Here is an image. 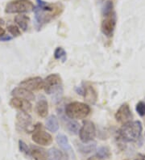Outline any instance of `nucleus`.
Segmentation results:
<instances>
[{
  "instance_id": "1",
  "label": "nucleus",
  "mask_w": 145,
  "mask_h": 160,
  "mask_svg": "<svg viewBox=\"0 0 145 160\" xmlns=\"http://www.w3.org/2000/svg\"><path fill=\"white\" fill-rule=\"evenodd\" d=\"M36 7L34 8V14L36 24L39 28L48 23L52 19L60 15L63 11V7L59 3H49L44 0H36Z\"/></svg>"
},
{
  "instance_id": "2",
  "label": "nucleus",
  "mask_w": 145,
  "mask_h": 160,
  "mask_svg": "<svg viewBox=\"0 0 145 160\" xmlns=\"http://www.w3.org/2000/svg\"><path fill=\"white\" fill-rule=\"evenodd\" d=\"M103 20L101 24L102 32L106 37H111L114 33L116 26V13L114 10V4L112 1L108 0L103 5Z\"/></svg>"
},
{
  "instance_id": "3",
  "label": "nucleus",
  "mask_w": 145,
  "mask_h": 160,
  "mask_svg": "<svg viewBox=\"0 0 145 160\" xmlns=\"http://www.w3.org/2000/svg\"><path fill=\"white\" fill-rule=\"evenodd\" d=\"M143 126L139 121H129L123 125L118 130V138L126 142H134L139 139L141 136Z\"/></svg>"
},
{
  "instance_id": "4",
  "label": "nucleus",
  "mask_w": 145,
  "mask_h": 160,
  "mask_svg": "<svg viewBox=\"0 0 145 160\" xmlns=\"http://www.w3.org/2000/svg\"><path fill=\"white\" fill-rule=\"evenodd\" d=\"M44 89L45 92L48 95H52V99L56 100L57 101L60 100L62 94H63V88H62V79L60 74H52L48 75L44 80Z\"/></svg>"
},
{
  "instance_id": "5",
  "label": "nucleus",
  "mask_w": 145,
  "mask_h": 160,
  "mask_svg": "<svg viewBox=\"0 0 145 160\" xmlns=\"http://www.w3.org/2000/svg\"><path fill=\"white\" fill-rule=\"evenodd\" d=\"M90 107L88 104L78 101L70 103L65 109V115L71 120L85 119L90 113Z\"/></svg>"
},
{
  "instance_id": "6",
  "label": "nucleus",
  "mask_w": 145,
  "mask_h": 160,
  "mask_svg": "<svg viewBox=\"0 0 145 160\" xmlns=\"http://www.w3.org/2000/svg\"><path fill=\"white\" fill-rule=\"evenodd\" d=\"M34 4L30 0H12L5 8V12L8 14L27 13L34 10Z\"/></svg>"
},
{
  "instance_id": "7",
  "label": "nucleus",
  "mask_w": 145,
  "mask_h": 160,
  "mask_svg": "<svg viewBox=\"0 0 145 160\" xmlns=\"http://www.w3.org/2000/svg\"><path fill=\"white\" fill-rule=\"evenodd\" d=\"M32 141L41 146H50L52 142V137L50 133L42 129V124L38 123L34 125Z\"/></svg>"
},
{
  "instance_id": "8",
  "label": "nucleus",
  "mask_w": 145,
  "mask_h": 160,
  "mask_svg": "<svg viewBox=\"0 0 145 160\" xmlns=\"http://www.w3.org/2000/svg\"><path fill=\"white\" fill-rule=\"evenodd\" d=\"M16 125L18 130L25 131L27 133L33 132L34 126H32V118L27 112H19L16 114Z\"/></svg>"
},
{
  "instance_id": "9",
  "label": "nucleus",
  "mask_w": 145,
  "mask_h": 160,
  "mask_svg": "<svg viewBox=\"0 0 145 160\" xmlns=\"http://www.w3.org/2000/svg\"><path fill=\"white\" fill-rule=\"evenodd\" d=\"M96 136V128L90 121H85L79 130L80 140L83 143L90 142Z\"/></svg>"
},
{
  "instance_id": "10",
  "label": "nucleus",
  "mask_w": 145,
  "mask_h": 160,
  "mask_svg": "<svg viewBox=\"0 0 145 160\" xmlns=\"http://www.w3.org/2000/svg\"><path fill=\"white\" fill-rule=\"evenodd\" d=\"M114 117L118 123H121L123 125L132 121L133 115L128 103H123L122 105L120 106L119 108L116 112Z\"/></svg>"
},
{
  "instance_id": "11",
  "label": "nucleus",
  "mask_w": 145,
  "mask_h": 160,
  "mask_svg": "<svg viewBox=\"0 0 145 160\" xmlns=\"http://www.w3.org/2000/svg\"><path fill=\"white\" fill-rule=\"evenodd\" d=\"M19 87L25 88L30 92L39 91L44 88V80L41 77H32L22 81Z\"/></svg>"
},
{
  "instance_id": "12",
  "label": "nucleus",
  "mask_w": 145,
  "mask_h": 160,
  "mask_svg": "<svg viewBox=\"0 0 145 160\" xmlns=\"http://www.w3.org/2000/svg\"><path fill=\"white\" fill-rule=\"evenodd\" d=\"M10 105L12 108H15L16 109L20 110L21 112H30L32 109V105L30 103V101L23 99H19V98H12L11 101H10Z\"/></svg>"
},
{
  "instance_id": "13",
  "label": "nucleus",
  "mask_w": 145,
  "mask_h": 160,
  "mask_svg": "<svg viewBox=\"0 0 145 160\" xmlns=\"http://www.w3.org/2000/svg\"><path fill=\"white\" fill-rule=\"evenodd\" d=\"M12 96L13 97L19 98V99H23V100H28V101L35 100V96L32 92L27 90L25 88H21V87L14 88L12 92Z\"/></svg>"
},
{
  "instance_id": "14",
  "label": "nucleus",
  "mask_w": 145,
  "mask_h": 160,
  "mask_svg": "<svg viewBox=\"0 0 145 160\" xmlns=\"http://www.w3.org/2000/svg\"><path fill=\"white\" fill-rule=\"evenodd\" d=\"M31 155L35 160H47L48 159V153L45 149L36 146H31L30 147Z\"/></svg>"
},
{
  "instance_id": "15",
  "label": "nucleus",
  "mask_w": 145,
  "mask_h": 160,
  "mask_svg": "<svg viewBox=\"0 0 145 160\" xmlns=\"http://www.w3.org/2000/svg\"><path fill=\"white\" fill-rule=\"evenodd\" d=\"M36 112L37 115L41 117H46L48 113V104L45 100H41L37 102L36 105Z\"/></svg>"
},
{
  "instance_id": "16",
  "label": "nucleus",
  "mask_w": 145,
  "mask_h": 160,
  "mask_svg": "<svg viewBox=\"0 0 145 160\" xmlns=\"http://www.w3.org/2000/svg\"><path fill=\"white\" fill-rule=\"evenodd\" d=\"M56 142L59 145V147L62 149L63 150L66 151V152H70L71 151L72 148L71 146H70V143L69 142V139L66 137L65 134H62V133H60L58 134L56 138Z\"/></svg>"
},
{
  "instance_id": "17",
  "label": "nucleus",
  "mask_w": 145,
  "mask_h": 160,
  "mask_svg": "<svg viewBox=\"0 0 145 160\" xmlns=\"http://www.w3.org/2000/svg\"><path fill=\"white\" fill-rule=\"evenodd\" d=\"M46 128L52 133H56L59 129V122L57 117L54 115H51L48 117L46 121Z\"/></svg>"
},
{
  "instance_id": "18",
  "label": "nucleus",
  "mask_w": 145,
  "mask_h": 160,
  "mask_svg": "<svg viewBox=\"0 0 145 160\" xmlns=\"http://www.w3.org/2000/svg\"><path fill=\"white\" fill-rule=\"evenodd\" d=\"M30 21L28 16H25V15H18L15 17V22L17 23V25L19 28H20L23 31H27V28H28V23Z\"/></svg>"
},
{
  "instance_id": "19",
  "label": "nucleus",
  "mask_w": 145,
  "mask_h": 160,
  "mask_svg": "<svg viewBox=\"0 0 145 160\" xmlns=\"http://www.w3.org/2000/svg\"><path fill=\"white\" fill-rule=\"evenodd\" d=\"M83 96L86 101L90 103H94L97 100V93L91 86H88L86 88L85 87V93Z\"/></svg>"
},
{
  "instance_id": "20",
  "label": "nucleus",
  "mask_w": 145,
  "mask_h": 160,
  "mask_svg": "<svg viewBox=\"0 0 145 160\" xmlns=\"http://www.w3.org/2000/svg\"><path fill=\"white\" fill-rule=\"evenodd\" d=\"M64 158V154L56 148H52L48 151V160H62Z\"/></svg>"
},
{
  "instance_id": "21",
  "label": "nucleus",
  "mask_w": 145,
  "mask_h": 160,
  "mask_svg": "<svg viewBox=\"0 0 145 160\" xmlns=\"http://www.w3.org/2000/svg\"><path fill=\"white\" fill-rule=\"evenodd\" d=\"M66 129L72 134H77L79 132V124L74 120L66 121Z\"/></svg>"
},
{
  "instance_id": "22",
  "label": "nucleus",
  "mask_w": 145,
  "mask_h": 160,
  "mask_svg": "<svg viewBox=\"0 0 145 160\" xmlns=\"http://www.w3.org/2000/svg\"><path fill=\"white\" fill-rule=\"evenodd\" d=\"M79 150L83 154H89V153L93 152L96 149V142H88L84 144H79L78 146Z\"/></svg>"
},
{
  "instance_id": "23",
  "label": "nucleus",
  "mask_w": 145,
  "mask_h": 160,
  "mask_svg": "<svg viewBox=\"0 0 145 160\" xmlns=\"http://www.w3.org/2000/svg\"><path fill=\"white\" fill-rule=\"evenodd\" d=\"M54 58L57 60H61L63 62L66 60V52L61 47H57L54 52Z\"/></svg>"
},
{
  "instance_id": "24",
  "label": "nucleus",
  "mask_w": 145,
  "mask_h": 160,
  "mask_svg": "<svg viewBox=\"0 0 145 160\" xmlns=\"http://www.w3.org/2000/svg\"><path fill=\"white\" fill-rule=\"evenodd\" d=\"M97 156H99L101 159L103 158H108L110 156V152L107 147H102L97 151Z\"/></svg>"
},
{
  "instance_id": "25",
  "label": "nucleus",
  "mask_w": 145,
  "mask_h": 160,
  "mask_svg": "<svg viewBox=\"0 0 145 160\" xmlns=\"http://www.w3.org/2000/svg\"><path fill=\"white\" fill-rule=\"evenodd\" d=\"M7 30L10 33L12 34V37H19V36H20V34H21V32L19 30V27L14 25V24H11V25L8 26Z\"/></svg>"
},
{
  "instance_id": "26",
  "label": "nucleus",
  "mask_w": 145,
  "mask_h": 160,
  "mask_svg": "<svg viewBox=\"0 0 145 160\" xmlns=\"http://www.w3.org/2000/svg\"><path fill=\"white\" fill-rule=\"evenodd\" d=\"M19 147L20 151H22V152L24 153V154H27V155H31V150H30V148L27 147V145L23 141H19Z\"/></svg>"
},
{
  "instance_id": "27",
  "label": "nucleus",
  "mask_w": 145,
  "mask_h": 160,
  "mask_svg": "<svg viewBox=\"0 0 145 160\" xmlns=\"http://www.w3.org/2000/svg\"><path fill=\"white\" fill-rule=\"evenodd\" d=\"M135 110L137 112V113L139 114L140 117H143L145 116V102L140 101L136 104L135 107Z\"/></svg>"
},
{
  "instance_id": "28",
  "label": "nucleus",
  "mask_w": 145,
  "mask_h": 160,
  "mask_svg": "<svg viewBox=\"0 0 145 160\" xmlns=\"http://www.w3.org/2000/svg\"><path fill=\"white\" fill-rule=\"evenodd\" d=\"M12 38H13V37H11V36H9V35H4L3 37H2L1 38H0V41H11V40H12Z\"/></svg>"
},
{
  "instance_id": "29",
  "label": "nucleus",
  "mask_w": 145,
  "mask_h": 160,
  "mask_svg": "<svg viewBox=\"0 0 145 160\" xmlns=\"http://www.w3.org/2000/svg\"><path fill=\"white\" fill-rule=\"evenodd\" d=\"M134 160H145V154H138L136 158Z\"/></svg>"
},
{
  "instance_id": "30",
  "label": "nucleus",
  "mask_w": 145,
  "mask_h": 160,
  "mask_svg": "<svg viewBox=\"0 0 145 160\" xmlns=\"http://www.w3.org/2000/svg\"><path fill=\"white\" fill-rule=\"evenodd\" d=\"M5 35V30L2 28V26H0V38Z\"/></svg>"
},
{
  "instance_id": "31",
  "label": "nucleus",
  "mask_w": 145,
  "mask_h": 160,
  "mask_svg": "<svg viewBox=\"0 0 145 160\" xmlns=\"http://www.w3.org/2000/svg\"><path fill=\"white\" fill-rule=\"evenodd\" d=\"M88 160H101V158H99V156L95 155V156H92L90 157V158H88Z\"/></svg>"
},
{
  "instance_id": "32",
  "label": "nucleus",
  "mask_w": 145,
  "mask_h": 160,
  "mask_svg": "<svg viewBox=\"0 0 145 160\" xmlns=\"http://www.w3.org/2000/svg\"><path fill=\"white\" fill-rule=\"evenodd\" d=\"M3 23H4L3 20H2V19H1V18H0V26H2V24H3Z\"/></svg>"
}]
</instances>
